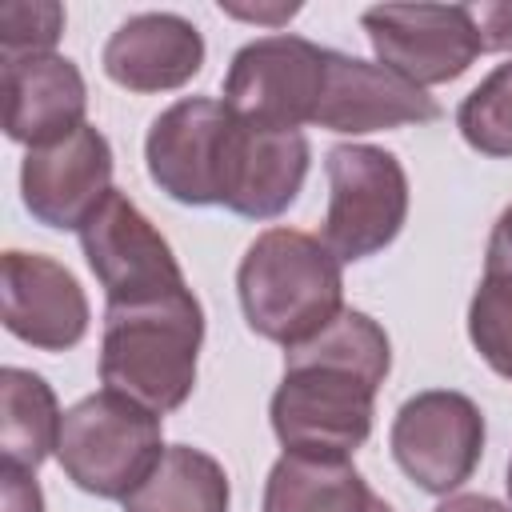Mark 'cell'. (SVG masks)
<instances>
[{
	"instance_id": "484cf974",
	"label": "cell",
	"mask_w": 512,
	"mask_h": 512,
	"mask_svg": "<svg viewBox=\"0 0 512 512\" xmlns=\"http://www.w3.org/2000/svg\"><path fill=\"white\" fill-rule=\"evenodd\" d=\"M432 512H512V508L492 496H480V492H460V496H448L444 504H436Z\"/></svg>"
},
{
	"instance_id": "5b68a950",
	"label": "cell",
	"mask_w": 512,
	"mask_h": 512,
	"mask_svg": "<svg viewBox=\"0 0 512 512\" xmlns=\"http://www.w3.org/2000/svg\"><path fill=\"white\" fill-rule=\"evenodd\" d=\"M328 212L324 244L340 264L384 252L408 220L404 164L376 144H336L324 156Z\"/></svg>"
},
{
	"instance_id": "8fae6325",
	"label": "cell",
	"mask_w": 512,
	"mask_h": 512,
	"mask_svg": "<svg viewBox=\"0 0 512 512\" xmlns=\"http://www.w3.org/2000/svg\"><path fill=\"white\" fill-rule=\"evenodd\" d=\"M112 192V144L96 124H80L72 136L28 148L20 164V196L32 220L80 232L88 216Z\"/></svg>"
},
{
	"instance_id": "cb8c5ba5",
	"label": "cell",
	"mask_w": 512,
	"mask_h": 512,
	"mask_svg": "<svg viewBox=\"0 0 512 512\" xmlns=\"http://www.w3.org/2000/svg\"><path fill=\"white\" fill-rule=\"evenodd\" d=\"M0 512H44V492L36 484V472L0 464Z\"/></svg>"
},
{
	"instance_id": "5bb4252c",
	"label": "cell",
	"mask_w": 512,
	"mask_h": 512,
	"mask_svg": "<svg viewBox=\"0 0 512 512\" xmlns=\"http://www.w3.org/2000/svg\"><path fill=\"white\" fill-rule=\"evenodd\" d=\"M440 120V104L428 96V88H416L400 72L360 60L348 52L328 48V72H324V96L316 108V128L364 136L380 128H404V124H432Z\"/></svg>"
},
{
	"instance_id": "ac0fdd59",
	"label": "cell",
	"mask_w": 512,
	"mask_h": 512,
	"mask_svg": "<svg viewBox=\"0 0 512 512\" xmlns=\"http://www.w3.org/2000/svg\"><path fill=\"white\" fill-rule=\"evenodd\" d=\"M120 504L124 512H228L232 488L216 456L192 444H172L144 476V484Z\"/></svg>"
},
{
	"instance_id": "277c9868",
	"label": "cell",
	"mask_w": 512,
	"mask_h": 512,
	"mask_svg": "<svg viewBox=\"0 0 512 512\" xmlns=\"http://www.w3.org/2000/svg\"><path fill=\"white\" fill-rule=\"evenodd\" d=\"M164 456L160 416L120 392H92L64 412L56 460L64 476L100 500H124Z\"/></svg>"
},
{
	"instance_id": "d4e9b609",
	"label": "cell",
	"mask_w": 512,
	"mask_h": 512,
	"mask_svg": "<svg viewBox=\"0 0 512 512\" xmlns=\"http://www.w3.org/2000/svg\"><path fill=\"white\" fill-rule=\"evenodd\" d=\"M484 52H512V0H488L472 8Z\"/></svg>"
},
{
	"instance_id": "7a4b0ae2",
	"label": "cell",
	"mask_w": 512,
	"mask_h": 512,
	"mask_svg": "<svg viewBox=\"0 0 512 512\" xmlns=\"http://www.w3.org/2000/svg\"><path fill=\"white\" fill-rule=\"evenodd\" d=\"M236 296L248 328L288 352L344 312V268L320 236L268 228L236 268Z\"/></svg>"
},
{
	"instance_id": "7c38bea8",
	"label": "cell",
	"mask_w": 512,
	"mask_h": 512,
	"mask_svg": "<svg viewBox=\"0 0 512 512\" xmlns=\"http://www.w3.org/2000/svg\"><path fill=\"white\" fill-rule=\"evenodd\" d=\"M4 328L44 352H68L88 332V296L80 280L52 256L8 248L0 260Z\"/></svg>"
},
{
	"instance_id": "ffe728a7",
	"label": "cell",
	"mask_w": 512,
	"mask_h": 512,
	"mask_svg": "<svg viewBox=\"0 0 512 512\" xmlns=\"http://www.w3.org/2000/svg\"><path fill=\"white\" fill-rule=\"evenodd\" d=\"M456 128L468 148L492 160H512V60L496 64L456 108Z\"/></svg>"
},
{
	"instance_id": "3957f363",
	"label": "cell",
	"mask_w": 512,
	"mask_h": 512,
	"mask_svg": "<svg viewBox=\"0 0 512 512\" xmlns=\"http://www.w3.org/2000/svg\"><path fill=\"white\" fill-rule=\"evenodd\" d=\"M200 344L204 308L192 288L152 304L104 308L100 380L156 416L176 412L196 388Z\"/></svg>"
},
{
	"instance_id": "6da1fadb",
	"label": "cell",
	"mask_w": 512,
	"mask_h": 512,
	"mask_svg": "<svg viewBox=\"0 0 512 512\" xmlns=\"http://www.w3.org/2000/svg\"><path fill=\"white\" fill-rule=\"evenodd\" d=\"M388 368V332L356 308H344L312 340L288 348L284 380L268 404V420L284 452L352 460V452L372 436L376 392Z\"/></svg>"
},
{
	"instance_id": "9a60e30c",
	"label": "cell",
	"mask_w": 512,
	"mask_h": 512,
	"mask_svg": "<svg viewBox=\"0 0 512 512\" xmlns=\"http://www.w3.org/2000/svg\"><path fill=\"white\" fill-rule=\"evenodd\" d=\"M4 132L24 148H44L72 136L88 112V84L80 68L60 52L4 56Z\"/></svg>"
},
{
	"instance_id": "8992f818",
	"label": "cell",
	"mask_w": 512,
	"mask_h": 512,
	"mask_svg": "<svg viewBox=\"0 0 512 512\" xmlns=\"http://www.w3.org/2000/svg\"><path fill=\"white\" fill-rule=\"evenodd\" d=\"M328 48L304 36H260L244 44L224 76V104L260 128L300 132L316 124V108L324 96Z\"/></svg>"
},
{
	"instance_id": "7402d4cb",
	"label": "cell",
	"mask_w": 512,
	"mask_h": 512,
	"mask_svg": "<svg viewBox=\"0 0 512 512\" xmlns=\"http://www.w3.org/2000/svg\"><path fill=\"white\" fill-rule=\"evenodd\" d=\"M64 32V8L52 0H8L0 8V56L52 52Z\"/></svg>"
},
{
	"instance_id": "603a6c76",
	"label": "cell",
	"mask_w": 512,
	"mask_h": 512,
	"mask_svg": "<svg viewBox=\"0 0 512 512\" xmlns=\"http://www.w3.org/2000/svg\"><path fill=\"white\" fill-rule=\"evenodd\" d=\"M484 284L500 288L512 296V204L496 216L492 236H488V252H484Z\"/></svg>"
},
{
	"instance_id": "9c48e42d",
	"label": "cell",
	"mask_w": 512,
	"mask_h": 512,
	"mask_svg": "<svg viewBox=\"0 0 512 512\" xmlns=\"http://www.w3.org/2000/svg\"><path fill=\"white\" fill-rule=\"evenodd\" d=\"M376 64L416 88L460 80L484 52L468 4H376L360 16Z\"/></svg>"
},
{
	"instance_id": "4fadbf2b",
	"label": "cell",
	"mask_w": 512,
	"mask_h": 512,
	"mask_svg": "<svg viewBox=\"0 0 512 512\" xmlns=\"http://www.w3.org/2000/svg\"><path fill=\"white\" fill-rule=\"evenodd\" d=\"M312 148L304 132H280L248 124L232 112V132L220 168V204L248 220H272L288 212L304 188Z\"/></svg>"
},
{
	"instance_id": "ba28073f",
	"label": "cell",
	"mask_w": 512,
	"mask_h": 512,
	"mask_svg": "<svg viewBox=\"0 0 512 512\" xmlns=\"http://www.w3.org/2000/svg\"><path fill=\"white\" fill-rule=\"evenodd\" d=\"M388 448L416 488L448 496L464 480H472L484 456V412L472 396L452 388L416 392L400 404Z\"/></svg>"
},
{
	"instance_id": "d6986e66",
	"label": "cell",
	"mask_w": 512,
	"mask_h": 512,
	"mask_svg": "<svg viewBox=\"0 0 512 512\" xmlns=\"http://www.w3.org/2000/svg\"><path fill=\"white\" fill-rule=\"evenodd\" d=\"M64 412L44 376L8 364L0 372V452L4 464L36 472L48 456H56Z\"/></svg>"
},
{
	"instance_id": "52a82bcc",
	"label": "cell",
	"mask_w": 512,
	"mask_h": 512,
	"mask_svg": "<svg viewBox=\"0 0 512 512\" xmlns=\"http://www.w3.org/2000/svg\"><path fill=\"white\" fill-rule=\"evenodd\" d=\"M80 248L96 284L104 288V308H132L188 292L172 244L116 188L80 228Z\"/></svg>"
},
{
	"instance_id": "4316f807",
	"label": "cell",
	"mask_w": 512,
	"mask_h": 512,
	"mask_svg": "<svg viewBox=\"0 0 512 512\" xmlns=\"http://www.w3.org/2000/svg\"><path fill=\"white\" fill-rule=\"evenodd\" d=\"M504 484H508V500H512V460H508V476H504Z\"/></svg>"
},
{
	"instance_id": "30bf717a",
	"label": "cell",
	"mask_w": 512,
	"mask_h": 512,
	"mask_svg": "<svg viewBox=\"0 0 512 512\" xmlns=\"http://www.w3.org/2000/svg\"><path fill=\"white\" fill-rule=\"evenodd\" d=\"M232 132V108L212 96H188L164 108L148 136L144 160L152 184L176 204H220V168Z\"/></svg>"
},
{
	"instance_id": "44dd1931",
	"label": "cell",
	"mask_w": 512,
	"mask_h": 512,
	"mask_svg": "<svg viewBox=\"0 0 512 512\" xmlns=\"http://www.w3.org/2000/svg\"><path fill=\"white\" fill-rule=\"evenodd\" d=\"M468 340L496 376L512 380V296L508 292L484 280L476 284L468 304Z\"/></svg>"
},
{
	"instance_id": "e0dca14e",
	"label": "cell",
	"mask_w": 512,
	"mask_h": 512,
	"mask_svg": "<svg viewBox=\"0 0 512 512\" xmlns=\"http://www.w3.org/2000/svg\"><path fill=\"white\" fill-rule=\"evenodd\" d=\"M260 512H392L352 460L284 452L264 480Z\"/></svg>"
},
{
	"instance_id": "2e32d148",
	"label": "cell",
	"mask_w": 512,
	"mask_h": 512,
	"mask_svg": "<svg viewBox=\"0 0 512 512\" xmlns=\"http://www.w3.org/2000/svg\"><path fill=\"white\" fill-rule=\"evenodd\" d=\"M100 64L128 92H172L204 68V36L176 12H136L108 36Z\"/></svg>"
}]
</instances>
